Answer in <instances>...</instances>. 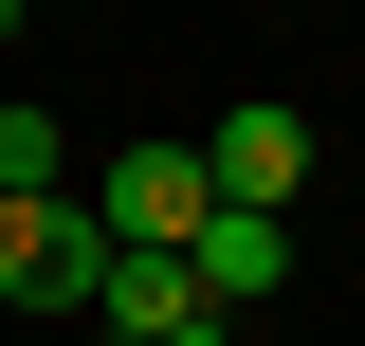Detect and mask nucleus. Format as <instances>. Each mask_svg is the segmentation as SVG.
<instances>
[{"mask_svg": "<svg viewBox=\"0 0 365 346\" xmlns=\"http://www.w3.org/2000/svg\"><path fill=\"white\" fill-rule=\"evenodd\" d=\"M91 328H110V346L201 328V256H146V237H110V273H91Z\"/></svg>", "mask_w": 365, "mask_h": 346, "instance_id": "4", "label": "nucleus"}, {"mask_svg": "<svg viewBox=\"0 0 365 346\" xmlns=\"http://www.w3.org/2000/svg\"><path fill=\"white\" fill-rule=\"evenodd\" d=\"M91 219L146 237V256H182V237L220 219V164H201V146H110V164H91Z\"/></svg>", "mask_w": 365, "mask_h": 346, "instance_id": "1", "label": "nucleus"}, {"mask_svg": "<svg viewBox=\"0 0 365 346\" xmlns=\"http://www.w3.org/2000/svg\"><path fill=\"white\" fill-rule=\"evenodd\" d=\"M165 346H237V310H201V328H165Z\"/></svg>", "mask_w": 365, "mask_h": 346, "instance_id": "7", "label": "nucleus"}, {"mask_svg": "<svg viewBox=\"0 0 365 346\" xmlns=\"http://www.w3.org/2000/svg\"><path fill=\"white\" fill-rule=\"evenodd\" d=\"M182 256H201V310H256L274 273H292V219H256V201H220L201 237H182Z\"/></svg>", "mask_w": 365, "mask_h": 346, "instance_id": "5", "label": "nucleus"}, {"mask_svg": "<svg viewBox=\"0 0 365 346\" xmlns=\"http://www.w3.org/2000/svg\"><path fill=\"white\" fill-rule=\"evenodd\" d=\"M201 164H220V201L292 219V201H311V110H220V128H201Z\"/></svg>", "mask_w": 365, "mask_h": 346, "instance_id": "3", "label": "nucleus"}, {"mask_svg": "<svg viewBox=\"0 0 365 346\" xmlns=\"http://www.w3.org/2000/svg\"><path fill=\"white\" fill-rule=\"evenodd\" d=\"M91 273H110L91 201H0V310H91Z\"/></svg>", "mask_w": 365, "mask_h": 346, "instance_id": "2", "label": "nucleus"}, {"mask_svg": "<svg viewBox=\"0 0 365 346\" xmlns=\"http://www.w3.org/2000/svg\"><path fill=\"white\" fill-rule=\"evenodd\" d=\"M0 201H55V110L37 91H0Z\"/></svg>", "mask_w": 365, "mask_h": 346, "instance_id": "6", "label": "nucleus"}, {"mask_svg": "<svg viewBox=\"0 0 365 346\" xmlns=\"http://www.w3.org/2000/svg\"><path fill=\"white\" fill-rule=\"evenodd\" d=\"M19 19H37V0H0V37H19Z\"/></svg>", "mask_w": 365, "mask_h": 346, "instance_id": "8", "label": "nucleus"}]
</instances>
